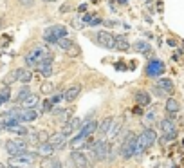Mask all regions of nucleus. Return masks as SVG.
<instances>
[{
  "mask_svg": "<svg viewBox=\"0 0 184 168\" xmlns=\"http://www.w3.org/2000/svg\"><path fill=\"white\" fill-rule=\"evenodd\" d=\"M29 96H31V89L27 87V85H24V87L20 89V92H18V96H16V103H24Z\"/></svg>",
  "mask_w": 184,
  "mask_h": 168,
  "instance_id": "26",
  "label": "nucleus"
},
{
  "mask_svg": "<svg viewBox=\"0 0 184 168\" xmlns=\"http://www.w3.org/2000/svg\"><path fill=\"white\" fill-rule=\"evenodd\" d=\"M9 116H13V117H18L22 123H31V121H34L36 117H38V110H34V108H11L9 112H7Z\"/></svg>",
  "mask_w": 184,
  "mask_h": 168,
  "instance_id": "5",
  "label": "nucleus"
},
{
  "mask_svg": "<svg viewBox=\"0 0 184 168\" xmlns=\"http://www.w3.org/2000/svg\"><path fill=\"white\" fill-rule=\"evenodd\" d=\"M119 128H121V123H112V126H110V132H108V136H110V137H116L117 134H119Z\"/></svg>",
  "mask_w": 184,
  "mask_h": 168,
  "instance_id": "33",
  "label": "nucleus"
},
{
  "mask_svg": "<svg viewBox=\"0 0 184 168\" xmlns=\"http://www.w3.org/2000/svg\"><path fill=\"white\" fill-rule=\"evenodd\" d=\"M96 130H98V123H96L94 119H89V121H87V123L80 128V134H78V136L71 141V147L78 148L80 145H83V143H85V141H87V139H89V137L96 132Z\"/></svg>",
  "mask_w": 184,
  "mask_h": 168,
  "instance_id": "2",
  "label": "nucleus"
},
{
  "mask_svg": "<svg viewBox=\"0 0 184 168\" xmlns=\"http://www.w3.org/2000/svg\"><path fill=\"white\" fill-rule=\"evenodd\" d=\"M81 119L80 117H71L67 123H65V126H63V134L65 136H71V134H74V132H80V128H81Z\"/></svg>",
  "mask_w": 184,
  "mask_h": 168,
  "instance_id": "13",
  "label": "nucleus"
},
{
  "mask_svg": "<svg viewBox=\"0 0 184 168\" xmlns=\"http://www.w3.org/2000/svg\"><path fill=\"white\" fill-rule=\"evenodd\" d=\"M69 9H71V4H63V6L60 7V13H67Z\"/></svg>",
  "mask_w": 184,
  "mask_h": 168,
  "instance_id": "42",
  "label": "nucleus"
},
{
  "mask_svg": "<svg viewBox=\"0 0 184 168\" xmlns=\"http://www.w3.org/2000/svg\"><path fill=\"white\" fill-rule=\"evenodd\" d=\"M164 108H166V112H168V114H177V112L181 110V105H179V101H175V99L170 98V99L166 101Z\"/></svg>",
  "mask_w": 184,
  "mask_h": 168,
  "instance_id": "23",
  "label": "nucleus"
},
{
  "mask_svg": "<svg viewBox=\"0 0 184 168\" xmlns=\"http://www.w3.org/2000/svg\"><path fill=\"white\" fill-rule=\"evenodd\" d=\"M16 80H18V76H16V71H13V73L7 76V80H6V82H7V83H11V82H16Z\"/></svg>",
  "mask_w": 184,
  "mask_h": 168,
  "instance_id": "41",
  "label": "nucleus"
},
{
  "mask_svg": "<svg viewBox=\"0 0 184 168\" xmlns=\"http://www.w3.org/2000/svg\"><path fill=\"white\" fill-rule=\"evenodd\" d=\"M22 4H24V6H33V2H34V0H20Z\"/></svg>",
  "mask_w": 184,
  "mask_h": 168,
  "instance_id": "49",
  "label": "nucleus"
},
{
  "mask_svg": "<svg viewBox=\"0 0 184 168\" xmlns=\"http://www.w3.org/2000/svg\"><path fill=\"white\" fill-rule=\"evenodd\" d=\"M114 159H116V152H114V147L110 145V148H108V156H107V163H114Z\"/></svg>",
  "mask_w": 184,
  "mask_h": 168,
  "instance_id": "36",
  "label": "nucleus"
},
{
  "mask_svg": "<svg viewBox=\"0 0 184 168\" xmlns=\"http://www.w3.org/2000/svg\"><path fill=\"white\" fill-rule=\"evenodd\" d=\"M159 126H161V130L164 132V136L166 134H177V128H175V123L172 117H164L163 121L159 123Z\"/></svg>",
  "mask_w": 184,
  "mask_h": 168,
  "instance_id": "17",
  "label": "nucleus"
},
{
  "mask_svg": "<svg viewBox=\"0 0 184 168\" xmlns=\"http://www.w3.org/2000/svg\"><path fill=\"white\" fill-rule=\"evenodd\" d=\"M61 98H63V94H54L51 98V101H52V105H58V103H60L61 101Z\"/></svg>",
  "mask_w": 184,
  "mask_h": 168,
  "instance_id": "38",
  "label": "nucleus"
},
{
  "mask_svg": "<svg viewBox=\"0 0 184 168\" xmlns=\"http://www.w3.org/2000/svg\"><path fill=\"white\" fill-rule=\"evenodd\" d=\"M152 89H153V94L157 96V98H163V96L166 94V92H163V91H161V89L157 87V85H155V87H152Z\"/></svg>",
  "mask_w": 184,
  "mask_h": 168,
  "instance_id": "40",
  "label": "nucleus"
},
{
  "mask_svg": "<svg viewBox=\"0 0 184 168\" xmlns=\"http://www.w3.org/2000/svg\"><path fill=\"white\" fill-rule=\"evenodd\" d=\"M38 103H40V98H38L36 94H31L29 98H27V99L22 103V107H25V108H34Z\"/></svg>",
  "mask_w": 184,
  "mask_h": 168,
  "instance_id": "25",
  "label": "nucleus"
},
{
  "mask_svg": "<svg viewBox=\"0 0 184 168\" xmlns=\"http://www.w3.org/2000/svg\"><path fill=\"white\" fill-rule=\"evenodd\" d=\"M134 114L141 116V114H143V107H141V105H137V107H135V108H134Z\"/></svg>",
  "mask_w": 184,
  "mask_h": 168,
  "instance_id": "44",
  "label": "nucleus"
},
{
  "mask_svg": "<svg viewBox=\"0 0 184 168\" xmlns=\"http://www.w3.org/2000/svg\"><path fill=\"white\" fill-rule=\"evenodd\" d=\"M67 27L65 25H61V24H56V25H51V27H47L45 31H43V40L49 43H56L58 40L61 38H65L67 36Z\"/></svg>",
  "mask_w": 184,
  "mask_h": 168,
  "instance_id": "4",
  "label": "nucleus"
},
{
  "mask_svg": "<svg viewBox=\"0 0 184 168\" xmlns=\"http://www.w3.org/2000/svg\"><path fill=\"white\" fill-rule=\"evenodd\" d=\"M175 137H177V134H166V136H164V139H166V141H173Z\"/></svg>",
  "mask_w": 184,
  "mask_h": 168,
  "instance_id": "47",
  "label": "nucleus"
},
{
  "mask_svg": "<svg viewBox=\"0 0 184 168\" xmlns=\"http://www.w3.org/2000/svg\"><path fill=\"white\" fill-rule=\"evenodd\" d=\"M101 18H99V16H96V18H94V20L90 22V24H89V25H99V24H101Z\"/></svg>",
  "mask_w": 184,
  "mask_h": 168,
  "instance_id": "43",
  "label": "nucleus"
},
{
  "mask_svg": "<svg viewBox=\"0 0 184 168\" xmlns=\"http://www.w3.org/2000/svg\"><path fill=\"white\" fill-rule=\"evenodd\" d=\"M6 150L9 156H20L27 152V143L20 139H9V141H6Z\"/></svg>",
  "mask_w": 184,
  "mask_h": 168,
  "instance_id": "7",
  "label": "nucleus"
},
{
  "mask_svg": "<svg viewBox=\"0 0 184 168\" xmlns=\"http://www.w3.org/2000/svg\"><path fill=\"white\" fill-rule=\"evenodd\" d=\"M72 43H74V42H71V40H69V38L65 36V38H61V40H58V42H56V45H58L60 49H63V51H67V49L71 47Z\"/></svg>",
  "mask_w": 184,
  "mask_h": 168,
  "instance_id": "31",
  "label": "nucleus"
},
{
  "mask_svg": "<svg viewBox=\"0 0 184 168\" xmlns=\"http://www.w3.org/2000/svg\"><path fill=\"white\" fill-rule=\"evenodd\" d=\"M52 54L51 51L45 47V45H36V47H33L27 56H25V65L29 67V69H36V65L42 62H45L47 58H51Z\"/></svg>",
  "mask_w": 184,
  "mask_h": 168,
  "instance_id": "1",
  "label": "nucleus"
},
{
  "mask_svg": "<svg viewBox=\"0 0 184 168\" xmlns=\"http://www.w3.org/2000/svg\"><path fill=\"white\" fill-rule=\"evenodd\" d=\"M92 2H98V0H92Z\"/></svg>",
  "mask_w": 184,
  "mask_h": 168,
  "instance_id": "52",
  "label": "nucleus"
},
{
  "mask_svg": "<svg viewBox=\"0 0 184 168\" xmlns=\"http://www.w3.org/2000/svg\"><path fill=\"white\" fill-rule=\"evenodd\" d=\"M42 92H43V94H52V92H54V85L51 83V82H45V83H42Z\"/></svg>",
  "mask_w": 184,
  "mask_h": 168,
  "instance_id": "32",
  "label": "nucleus"
},
{
  "mask_svg": "<svg viewBox=\"0 0 184 168\" xmlns=\"http://www.w3.org/2000/svg\"><path fill=\"white\" fill-rule=\"evenodd\" d=\"M96 40L98 43L105 47V49H114V45H116V36L110 34L108 31H99L98 33V36H96Z\"/></svg>",
  "mask_w": 184,
  "mask_h": 168,
  "instance_id": "11",
  "label": "nucleus"
},
{
  "mask_svg": "<svg viewBox=\"0 0 184 168\" xmlns=\"http://www.w3.org/2000/svg\"><path fill=\"white\" fill-rule=\"evenodd\" d=\"M7 130L13 132V134H16V136H27V134L31 132V130H27L25 126H22L20 123H18V125H15V126H11V128H7Z\"/></svg>",
  "mask_w": 184,
  "mask_h": 168,
  "instance_id": "27",
  "label": "nucleus"
},
{
  "mask_svg": "<svg viewBox=\"0 0 184 168\" xmlns=\"http://www.w3.org/2000/svg\"><path fill=\"white\" fill-rule=\"evenodd\" d=\"M128 47H130L128 38H126L125 34H117V36H116V45H114V49H116V51H121V53H125V51H128Z\"/></svg>",
  "mask_w": 184,
  "mask_h": 168,
  "instance_id": "19",
  "label": "nucleus"
},
{
  "mask_svg": "<svg viewBox=\"0 0 184 168\" xmlns=\"http://www.w3.org/2000/svg\"><path fill=\"white\" fill-rule=\"evenodd\" d=\"M157 87L166 92V94H170V92H173V82L170 80V78H159L157 80Z\"/></svg>",
  "mask_w": 184,
  "mask_h": 168,
  "instance_id": "20",
  "label": "nucleus"
},
{
  "mask_svg": "<svg viewBox=\"0 0 184 168\" xmlns=\"http://www.w3.org/2000/svg\"><path fill=\"white\" fill-rule=\"evenodd\" d=\"M134 98H135V103H137V105H141V107H148L150 103H152L150 94H148L146 91H137Z\"/></svg>",
  "mask_w": 184,
  "mask_h": 168,
  "instance_id": "18",
  "label": "nucleus"
},
{
  "mask_svg": "<svg viewBox=\"0 0 184 168\" xmlns=\"http://www.w3.org/2000/svg\"><path fill=\"white\" fill-rule=\"evenodd\" d=\"M11 98V89L9 87H4V89H0V101L2 103H7Z\"/></svg>",
  "mask_w": 184,
  "mask_h": 168,
  "instance_id": "30",
  "label": "nucleus"
},
{
  "mask_svg": "<svg viewBox=\"0 0 184 168\" xmlns=\"http://www.w3.org/2000/svg\"><path fill=\"white\" fill-rule=\"evenodd\" d=\"M166 43H168L170 47H177V42H175L173 38H168V42H166Z\"/></svg>",
  "mask_w": 184,
  "mask_h": 168,
  "instance_id": "48",
  "label": "nucleus"
},
{
  "mask_svg": "<svg viewBox=\"0 0 184 168\" xmlns=\"http://www.w3.org/2000/svg\"><path fill=\"white\" fill-rule=\"evenodd\" d=\"M40 163H42V168H63V165L58 159H52V157L45 159V161H40Z\"/></svg>",
  "mask_w": 184,
  "mask_h": 168,
  "instance_id": "24",
  "label": "nucleus"
},
{
  "mask_svg": "<svg viewBox=\"0 0 184 168\" xmlns=\"http://www.w3.org/2000/svg\"><path fill=\"white\" fill-rule=\"evenodd\" d=\"M52 107H54V105H52L51 99H45V101H43V105H42V112H47V110H51Z\"/></svg>",
  "mask_w": 184,
  "mask_h": 168,
  "instance_id": "37",
  "label": "nucleus"
},
{
  "mask_svg": "<svg viewBox=\"0 0 184 168\" xmlns=\"http://www.w3.org/2000/svg\"><path fill=\"white\" fill-rule=\"evenodd\" d=\"M16 76H18V82L22 83H29L33 80V73L29 69H16Z\"/></svg>",
  "mask_w": 184,
  "mask_h": 168,
  "instance_id": "22",
  "label": "nucleus"
},
{
  "mask_svg": "<svg viewBox=\"0 0 184 168\" xmlns=\"http://www.w3.org/2000/svg\"><path fill=\"white\" fill-rule=\"evenodd\" d=\"M54 150H56V148L52 147L49 141H42L40 145H38L36 154H38V156H43V157H51L52 154H54Z\"/></svg>",
  "mask_w": 184,
  "mask_h": 168,
  "instance_id": "16",
  "label": "nucleus"
},
{
  "mask_svg": "<svg viewBox=\"0 0 184 168\" xmlns=\"http://www.w3.org/2000/svg\"><path fill=\"white\" fill-rule=\"evenodd\" d=\"M134 49H135L137 53H148L152 47H150V43H148V42H143V40H139V42H135Z\"/></svg>",
  "mask_w": 184,
  "mask_h": 168,
  "instance_id": "28",
  "label": "nucleus"
},
{
  "mask_svg": "<svg viewBox=\"0 0 184 168\" xmlns=\"http://www.w3.org/2000/svg\"><path fill=\"white\" fill-rule=\"evenodd\" d=\"M135 148H137V136L134 132H128L125 139H123L121 147H119V152H121L123 159H130L132 156H135Z\"/></svg>",
  "mask_w": 184,
  "mask_h": 168,
  "instance_id": "3",
  "label": "nucleus"
},
{
  "mask_svg": "<svg viewBox=\"0 0 184 168\" xmlns=\"http://www.w3.org/2000/svg\"><path fill=\"white\" fill-rule=\"evenodd\" d=\"M36 156L38 154H31V152H25V154H20V156H11L9 165L11 166H20V165H33L36 161Z\"/></svg>",
  "mask_w": 184,
  "mask_h": 168,
  "instance_id": "8",
  "label": "nucleus"
},
{
  "mask_svg": "<svg viewBox=\"0 0 184 168\" xmlns=\"http://www.w3.org/2000/svg\"><path fill=\"white\" fill-rule=\"evenodd\" d=\"M112 123H114V117H112V116H107L101 123H99V128H98V130H99V134H101V136L108 134V132H110V126H112Z\"/></svg>",
  "mask_w": 184,
  "mask_h": 168,
  "instance_id": "21",
  "label": "nucleus"
},
{
  "mask_svg": "<svg viewBox=\"0 0 184 168\" xmlns=\"http://www.w3.org/2000/svg\"><path fill=\"white\" fill-rule=\"evenodd\" d=\"M47 141L51 143L54 148H58V150H61V148L67 147V136L63 134V132H56V134H51V136L47 137Z\"/></svg>",
  "mask_w": 184,
  "mask_h": 168,
  "instance_id": "12",
  "label": "nucleus"
},
{
  "mask_svg": "<svg viewBox=\"0 0 184 168\" xmlns=\"http://www.w3.org/2000/svg\"><path fill=\"white\" fill-rule=\"evenodd\" d=\"M69 163L74 168H89L90 166L89 157L85 156V152H81V150H72L71 154H69Z\"/></svg>",
  "mask_w": 184,
  "mask_h": 168,
  "instance_id": "6",
  "label": "nucleus"
},
{
  "mask_svg": "<svg viewBox=\"0 0 184 168\" xmlns=\"http://www.w3.org/2000/svg\"><path fill=\"white\" fill-rule=\"evenodd\" d=\"M108 148H110V145H108L105 139L94 141V145H92V150H94V154H96L98 161H107V156H108Z\"/></svg>",
  "mask_w": 184,
  "mask_h": 168,
  "instance_id": "10",
  "label": "nucleus"
},
{
  "mask_svg": "<svg viewBox=\"0 0 184 168\" xmlns=\"http://www.w3.org/2000/svg\"><path fill=\"white\" fill-rule=\"evenodd\" d=\"M65 53L69 54L71 58H78V56L81 54V49H80V45H78V43H72V45L67 49V51H65Z\"/></svg>",
  "mask_w": 184,
  "mask_h": 168,
  "instance_id": "29",
  "label": "nucleus"
},
{
  "mask_svg": "<svg viewBox=\"0 0 184 168\" xmlns=\"http://www.w3.org/2000/svg\"><path fill=\"white\" fill-rule=\"evenodd\" d=\"M144 73H146L148 78H157V76L164 74V63L161 60H150L146 69H144Z\"/></svg>",
  "mask_w": 184,
  "mask_h": 168,
  "instance_id": "9",
  "label": "nucleus"
},
{
  "mask_svg": "<svg viewBox=\"0 0 184 168\" xmlns=\"http://www.w3.org/2000/svg\"><path fill=\"white\" fill-rule=\"evenodd\" d=\"M148 147H152V143H150V139H148V136L146 134H139L137 136V148H135V156H141L144 150Z\"/></svg>",
  "mask_w": 184,
  "mask_h": 168,
  "instance_id": "15",
  "label": "nucleus"
},
{
  "mask_svg": "<svg viewBox=\"0 0 184 168\" xmlns=\"http://www.w3.org/2000/svg\"><path fill=\"white\" fill-rule=\"evenodd\" d=\"M78 11H80V13H87V4H80V6H78Z\"/></svg>",
  "mask_w": 184,
  "mask_h": 168,
  "instance_id": "46",
  "label": "nucleus"
},
{
  "mask_svg": "<svg viewBox=\"0 0 184 168\" xmlns=\"http://www.w3.org/2000/svg\"><path fill=\"white\" fill-rule=\"evenodd\" d=\"M116 69H117V71H125V69H126V65H125L123 62H119V63H116Z\"/></svg>",
  "mask_w": 184,
  "mask_h": 168,
  "instance_id": "45",
  "label": "nucleus"
},
{
  "mask_svg": "<svg viewBox=\"0 0 184 168\" xmlns=\"http://www.w3.org/2000/svg\"><path fill=\"white\" fill-rule=\"evenodd\" d=\"M155 114H157V112H155V108H152L148 114L144 116V117H146V121H153V119H155Z\"/></svg>",
  "mask_w": 184,
  "mask_h": 168,
  "instance_id": "39",
  "label": "nucleus"
},
{
  "mask_svg": "<svg viewBox=\"0 0 184 168\" xmlns=\"http://www.w3.org/2000/svg\"><path fill=\"white\" fill-rule=\"evenodd\" d=\"M182 145H184V139H182Z\"/></svg>",
  "mask_w": 184,
  "mask_h": 168,
  "instance_id": "53",
  "label": "nucleus"
},
{
  "mask_svg": "<svg viewBox=\"0 0 184 168\" xmlns=\"http://www.w3.org/2000/svg\"><path fill=\"white\" fill-rule=\"evenodd\" d=\"M117 4H121V6H125V4H128V0H116Z\"/></svg>",
  "mask_w": 184,
  "mask_h": 168,
  "instance_id": "50",
  "label": "nucleus"
},
{
  "mask_svg": "<svg viewBox=\"0 0 184 168\" xmlns=\"http://www.w3.org/2000/svg\"><path fill=\"white\" fill-rule=\"evenodd\" d=\"M94 18H96V15H90V13H85V15L81 16V24H87V25H89V24H90V22L94 20Z\"/></svg>",
  "mask_w": 184,
  "mask_h": 168,
  "instance_id": "34",
  "label": "nucleus"
},
{
  "mask_svg": "<svg viewBox=\"0 0 184 168\" xmlns=\"http://www.w3.org/2000/svg\"><path fill=\"white\" fill-rule=\"evenodd\" d=\"M0 105H2V101H0Z\"/></svg>",
  "mask_w": 184,
  "mask_h": 168,
  "instance_id": "54",
  "label": "nucleus"
},
{
  "mask_svg": "<svg viewBox=\"0 0 184 168\" xmlns=\"http://www.w3.org/2000/svg\"><path fill=\"white\" fill-rule=\"evenodd\" d=\"M144 134H146V136H148V139H150V143H155V139H157V136H155V132H153L152 128H146V130H144Z\"/></svg>",
  "mask_w": 184,
  "mask_h": 168,
  "instance_id": "35",
  "label": "nucleus"
},
{
  "mask_svg": "<svg viewBox=\"0 0 184 168\" xmlns=\"http://www.w3.org/2000/svg\"><path fill=\"white\" fill-rule=\"evenodd\" d=\"M43 2H58V0H43Z\"/></svg>",
  "mask_w": 184,
  "mask_h": 168,
  "instance_id": "51",
  "label": "nucleus"
},
{
  "mask_svg": "<svg viewBox=\"0 0 184 168\" xmlns=\"http://www.w3.org/2000/svg\"><path fill=\"white\" fill-rule=\"evenodd\" d=\"M80 94H81V85L76 83V85H71V87L63 92V98H65V101H67V103H72V101H74Z\"/></svg>",
  "mask_w": 184,
  "mask_h": 168,
  "instance_id": "14",
  "label": "nucleus"
}]
</instances>
